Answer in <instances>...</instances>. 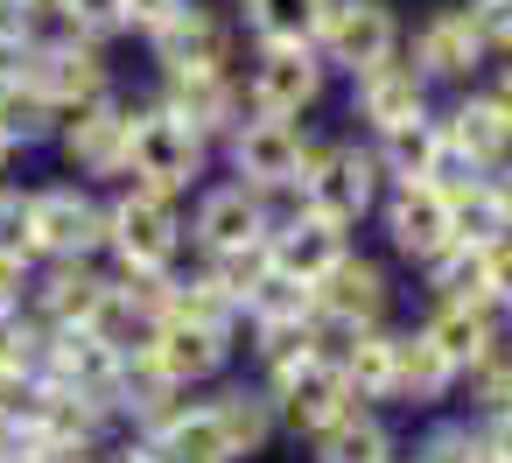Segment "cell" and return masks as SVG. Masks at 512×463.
<instances>
[{
	"mask_svg": "<svg viewBox=\"0 0 512 463\" xmlns=\"http://www.w3.org/2000/svg\"><path fill=\"white\" fill-rule=\"evenodd\" d=\"M190 197L148 190V183H120L106 197V267H141V274H169L190 253Z\"/></svg>",
	"mask_w": 512,
	"mask_h": 463,
	"instance_id": "6da1fadb",
	"label": "cell"
},
{
	"mask_svg": "<svg viewBox=\"0 0 512 463\" xmlns=\"http://www.w3.org/2000/svg\"><path fill=\"white\" fill-rule=\"evenodd\" d=\"M316 148H323V134L309 127V120H274V113H246L232 134H225V176L232 183H246V190H260V197H274V204H295L302 197V176H309V162H316Z\"/></svg>",
	"mask_w": 512,
	"mask_h": 463,
	"instance_id": "7a4b0ae2",
	"label": "cell"
},
{
	"mask_svg": "<svg viewBox=\"0 0 512 463\" xmlns=\"http://www.w3.org/2000/svg\"><path fill=\"white\" fill-rule=\"evenodd\" d=\"M211 141L176 120L162 99L134 106V134H127V183H148V190H169V197H190L204 176H211Z\"/></svg>",
	"mask_w": 512,
	"mask_h": 463,
	"instance_id": "3957f363",
	"label": "cell"
},
{
	"mask_svg": "<svg viewBox=\"0 0 512 463\" xmlns=\"http://www.w3.org/2000/svg\"><path fill=\"white\" fill-rule=\"evenodd\" d=\"M379 197H386V169H379V148L365 134H337V141L316 148V162L302 176V204L309 211L337 218L344 232H358L379 211Z\"/></svg>",
	"mask_w": 512,
	"mask_h": 463,
	"instance_id": "277c9868",
	"label": "cell"
},
{
	"mask_svg": "<svg viewBox=\"0 0 512 463\" xmlns=\"http://www.w3.org/2000/svg\"><path fill=\"white\" fill-rule=\"evenodd\" d=\"M239 92H246V113L309 120L330 92V64L316 57V43H253L239 64Z\"/></svg>",
	"mask_w": 512,
	"mask_h": 463,
	"instance_id": "5b68a950",
	"label": "cell"
},
{
	"mask_svg": "<svg viewBox=\"0 0 512 463\" xmlns=\"http://www.w3.org/2000/svg\"><path fill=\"white\" fill-rule=\"evenodd\" d=\"M36 260H106V197L78 176L29 183Z\"/></svg>",
	"mask_w": 512,
	"mask_h": 463,
	"instance_id": "8992f818",
	"label": "cell"
},
{
	"mask_svg": "<svg viewBox=\"0 0 512 463\" xmlns=\"http://www.w3.org/2000/svg\"><path fill=\"white\" fill-rule=\"evenodd\" d=\"M190 260H225V253H253V246H267V232H274V218H281V204L274 197H260V190H246V183H197L190 190Z\"/></svg>",
	"mask_w": 512,
	"mask_h": 463,
	"instance_id": "52a82bcc",
	"label": "cell"
},
{
	"mask_svg": "<svg viewBox=\"0 0 512 463\" xmlns=\"http://www.w3.org/2000/svg\"><path fill=\"white\" fill-rule=\"evenodd\" d=\"M400 57L428 85H456V92H470L491 71V50H484V36H477V22H470L463 0H435V8H421L414 29L400 36Z\"/></svg>",
	"mask_w": 512,
	"mask_h": 463,
	"instance_id": "ba28073f",
	"label": "cell"
},
{
	"mask_svg": "<svg viewBox=\"0 0 512 463\" xmlns=\"http://www.w3.org/2000/svg\"><path fill=\"white\" fill-rule=\"evenodd\" d=\"M127 134H134V99L106 92V99L64 113V127H57L50 148L64 155V169L78 183H127Z\"/></svg>",
	"mask_w": 512,
	"mask_h": 463,
	"instance_id": "9c48e42d",
	"label": "cell"
},
{
	"mask_svg": "<svg viewBox=\"0 0 512 463\" xmlns=\"http://www.w3.org/2000/svg\"><path fill=\"white\" fill-rule=\"evenodd\" d=\"M400 36H407V22H400L393 0H330L323 29H316V57L330 71L358 78V71L386 64V57H400Z\"/></svg>",
	"mask_w": 512,
	"mask_h": 463,
	"instance_id": "30bf717a",
	"label": "cell"
},
{
	"mask_svg": "<svg viewBox=\"0 0 512 463\" xmlns=\"http://www.w3.org/2000/svg\"><path fill=\"white\" fill-rule=\"evenodd\" d=\"M29 78H36V92H43L57 113H78V106H92V99H106V92H113V57H106V43H99V36L43 29Z\"/></svg>",
	"mask_w": 512,
	"mask_h": 463,
	"instance_id": "8fae6325",
	"label": "cell"
},
{
	"mask_svg": "<svg viewBox=\"0 0 512 463\" xmlns=\"http://www.w3.org/2000/svg\"><path fill=\"white\" fill-rule=\"evenodd\" d=\"M155 57V78H183V71H239V22L232 8H218V0H190V8L148 43Z\"/></svg>",
	"mask_w": 512,
	"mask_h": 463,
	"instance_id": "7c38bea8",
	"label": "cell"
},
{
	"mask_svg": "<svg viewBox=\"0 0 512 463\" xmlns=\"http://www.w3.org/2000/svg\"><path fill=\"white\" fill-rule=\"evenodd\" d=\"M183 393H204L232 372V351H239V330L232 323H204V316H162L155 337L141 344Z\"/></svg>",
	"mask_w": 512,
	"mask_h": 463,
	"instance_id": "4fadbf2b",
	"label": "cell"
},
{
	"mask_svg": "<svg viewBox=\"0 0 512 463\" xmlns=\"http://www.w3.org/2000/svg\"><path fill=\"white\" fill-rule=\"evenodd\" d=\"M316 316L337 323V330H386V323H393V267L351 246V253L316 281Z\"/></svg>",
	"mask_w": 512,
	"mask_h": 463,
	"instance_id": "5bb4252c",
	"label": "cell"
},
{
	"mask_svg": "<svg viewBox=\"0 0 512 463\" xmlns=\"http://www.w3.org/2000/svg\"><path fill=\"white\" fill-rule=\"evenodd\" d=\"M260 386H267V400H274V414H281L288 435H316L323 421H337V414L358 400L351 379H344V365L323 358V351L295 358L288 372H274V379H260Z\"/></svg>",
	"mask_w": 512,
	"mask_h": 463,
	"instance_id": "9a60e30c",
	"label": "cell"
},
{
	"mask_svg": "<svg viewBox=\"0 0 512 463\" xmlns=\"http://www.w3.org/2000/svg\"><path fill=\"white\" fill-rule=\"evenodd\" d=\"M428 113H435V85L407 57H386V64L351 78V120H358L365 141H379V134L407 127V120H428Z\"/></svg>",
	"mask_w": 512,
	"mask_h": 463,
	"instance_id": "2e32d148",
	"label": "cell"
},
{
	"mask_svg": "<svg viewBox=\"0 0 512 463\" xmlns=\"http://www.w3.org/2000/svg\"><path fill=\"white\" fill-rule=\"evenodd\" d=\"M379 232H386V246L421 274L449 239H456V218H449V204H442V190L435 183H386V197H379Z\"/></svg>",
	"mask_w": 512,
	"mask_h": 463,
	"instance_id": "e0dca14e",
	"label": "cell"
},
{
	"mask_svg": "<svg viewBox=\"0 0 512 463\" xmlns=\"http://www.w3.org/2000/svg\"><path fill=\"white\" fill-rule=\"evenodd\" d=\"M344 253H351V232H344L337 218L309 211L302 197H295V204H281V218H274V232H267V260H274L281 274H295V281H309V288H316Z\"/></svg>",
	"mask_w": 512,
	"mask_h": 463,
	"instance_id": "ac0fdd59",
	"label": "cell"
},
{
	"mask_svg": "<svg viewBox=\"0 0 512 463\" xmlns=\"http://www.w3.org/2000/svg\"><path fill=\"white\" fill-rule=\"evenodd\" d=\"M414 330L442 351V365H449V372H456V386H463V372H470V365L505 337V316H498L491 302H428Z\"/></svg>",
	"mask_w": 512,
	"mask_h": 463,
	"instance_id": "d6986e66",
	"label": "cell"
},
{
	"mask_svg": "<svg viewBox=\"0 0 512 463\" xmlns=\"http://www.w3.org/2000/svg\"><path fill=\"white\" fill-rule=\"evenodd\" d=\"M302 442H309V463H400V435L386 407H365V400H351L337 421H323Z\"/></svg>",
	"mask_w": 512,
	"mask_h": 463,
	"instance_id": "ffe728a7",
	"label": "cell"
},
{
	"mask_svg": "<svg viewBox=\"0 0 512 463\" xmlns=\"http://www.w3.org/2000/svg\"><path fill=\"white\" fill-rule=\"evenodd\" d=\"M204 407L218 414V428H225V442H232L239 463L260 456L281 435V414H274V400H267L260 379H218V386H204Z\"/></svg>",
	"mask_w": 512,
	"mask_h": 463,
	"instance_id": "44dd1931",
	"label": "cell"
},
{
	"mask_svg": "<svg viewBox=\"0 0 512 463\" xmlns=\"http://www.w3.org/2000/svg\"><path fill=\"white\" fill-rule=\"evenodd\" d=\"M435 120H442V141H449L456 155H470L477 169H498V162L512 155V120H505V113L484 99V85L456 92V99H449Z\"/></svg>",
	"mask_w": 512,
	"mask_h": 463,
	"instance_id": "7402d4cb",
	"label": "cell"
},
{
	"mask_svg": "<svg viewBox=\"0 0 512 463\" xmlns=\"http://www.w3.org/2000/svg\"><path fill=\"white\" fill-rule=\"evenodd\" d=\"M449 393H456V372L442 365V351H435L414 323H407V330L393 323V400H386V407H407V414H414V407H442Z\"/></svg>",
	"mask_w": 512,
	"mask_h": 463,
	"instance_id": "603a6c76",
	"label": "cell"
},
{
	"mask_svg": "<svg viewBox=\"0 0 512 463\" xmlns=\"http://www.w3.org/2000/svg\"><path fill=\"white\" fill-rule=\"evenodd\" d=\"M141 442H148L155 463H239L232 442H225V428H218V414H211L204 400H183V407H176L169 421H155Z\"/></svg>",
	"mask_w": 512,
	"mask_h": 463,
	"instance_id": "cb8c5ba5",
	"label": "cell"
},
{
	"mask_svg": "<svg viewBox=\"0 0 512 463\" xmlns=\"http://www.w3.org/2000/svg\"><path fill=\"white\" fill-rule=\"evenodd\" d=\"M428 302H491V260H484V239H449L428 267ZM498 309V302H491Z\"/></svg>",
	"mask_w": 512,
	"mask_h": 463,
	"instance_id": "d4e9b609",
	"label": "cell"
},
{
	"mask_svg": "<svg viewBox=\"0 0 512 463\" xmlns=\"http://www.w3.org/2000/svg\"><path fill=\"white\" fill-rule=\"evenodd\" d=\"M330 0H232V22L246 43H316Z\"/></svg>",
	"mask_w": 512,
	"mask_h": 463,
	"instance_id": "484cf974",
	"label": "cell"
},
{
	"mask_svg": "<svg viewBox=\"0 0 512 463\" xmlns=\"http://www.w3.org/2000/svg\"><path fill=\"white\" fill-rule=\"evenodd\" d=\"M57 127H64V113L36 92V78H0V141H8L15 155L50 148Z\"/></svg>",
	"mask_w": 512,
	"mask_h": 463,
	"instance_id": "4316f807",
	"label": "cell"
},
{
	"mask_svg": "<svg viewBox=\"0 0 512 463\" xmlns=\"http://www.w3.org/2000/svg\"><path fill=\"white\" fill-rule=\"evenodd\" d=\"M372 148H379V169H386V183H428L449 141H442V120L428 113V120H407V127L379 134Z\"/></svg>",
	"mask_w": 512,
	"mask_h": 463,
	"instance_id": "83f0119b",
	"label": "cell"
},
{
	"mask_svg": "<svg viewBox=\"0 0 512 463\" xmlns=\"http://www.w3.org/2000/svg\"><path fill=\"white\" fill-rule=\"evenodd\" d=\"M463 386H470L477 414H512V323H505V337L463 372Z\"/></svg>",
	"mask_w": 512,
	"mask_h": 463,
	"instance_id": "f1b7e54d",
	"label": "cell"
},
{
	"mask_svg": "<svg viewBox=\"0 0 512 463\" xmlns=\"http://www.w3.org/2000/svg\"><path fill=\"white\" fill-rule=\"evenodd\" d=\"M407 463H491V456H484V428H477V414H463V421H435V428L414 442Z\"/></svg>",
	"mask_w": 512,
	"mask_h": 463,
	"instance_id": "f546056e",
	"label": "cell"
},
{
	"mask_svg": "<svg viewBox=\"0 0 512 463\" xmlns=\"http://www.w3.org/2000/svg\"><path fill=\"white\" fill-rule=\"evenodd\" d=\"M0 260H36V225H29V183L0 190Z\"/></svg>",
	"mask_w": 512,
	"mask_h": 463,
	"instance_id": "4dcf8cb0",
	"label": "cell"
},
{
	"mask_svg": "<svg viewBox=\"0 0 512 463\" xmlns=\"http://www.w3.org/2000/svg\"><path fill=\"white\" fill-rule=\"evenodd\" d=\"M190 8V0H120V36H134V43H155L176 15Z\"/></svg>",
	"mask_w": 512,
	"mask_h": 463,
	"instance_id": "1f68e13d",
	"label": "cell"
},
{
	"mask_svg": "<svg viewBox=\"0 0 512 463\" xmlns=\"http://www.w3.org/2000/svg\"><path fill=\"white\" fill-rule=\"evenodd\" d=\"M463 8H470V22H477V36H484L491 64L512 57V0H463Z\"/></svg>",
	"mask_w": 512,
	"mask_h": 463,
	"instance_id": "d6a6232c",
	"label": "cell"
},
{
	"mask_svg": "<svg viewBox=\"0 0 512 463\" xmlns=\"http://www.w3.org/2000/svg\"><path fill=\"white\" fill-rule=\"evenodd\" d=\"M477 85H484V99H491V106H498V113L512 120V57H498V64H491V71H484Z\"/></svg>",
	"mask_w": 512,
	"mask_h": 463,
	"instance_id": "836d02e7",
	"label": "cell"
},
{
	"mask_svg": "<svg viewBox=\"0 0 512 463\" xmlns=\"http://www.w3.org/2000/svg\"><path fill=\"white\" fill-rule=\"evenodd\" d=\"M491 204H498V218L512 225V155H505V162L491 169Z\"/></svg>",
	"mask_w": 512,
	"mask_h": 463,
	"instance_id": "e575fe53",
	"label": "cell"
},
{
	"mask_svg": "<svg viewBox=\"0 0 512 463\" xmlns=\"http://www.w3.org/2000/svg\"><path fill=\"white\" fill-rule=\"evenodd\" d=\"M99 463H155V456H148V442H141V435H127V442H106V456H99Z\"/></svg>",
	"mask_w": 512,
	"mask_h": 463,
	"instance_id": "d590c367",
	"label": "cell"
},
{
	"mask_svg": "<svg viewBox=\"0 0 512 463\" xmlns=\"http://www.w3.org/2000/svg\"><path fill=\"white\" fill-rule=\"evenodd\" d=\"M8 169H15V148H8V141H0V190H8Z\"/></svg>",
	"mask_w": 512,
	"mask_h": 463,
	"instance_id": "8d00e7d4",
	"label": "cell"
},
{
	"mask_svg": "<svg viewBox=\"0 0 512 463\" xmlns=\"http://www.w3.org/2000/svg\"><path fill=\"white\" fill-rule=\"evenodd\" d=\"M57 463H99V456H57Z\"/></svg>",
	"mask_w": 512,
	"mask_h": 463,
	"instance_id": "74e56055",
	"label": "cell"
},
{
	"mask_svg": "<svg viewBox=\"0 0 512 463\" xmlns=\"http://www.w3.org/2000/svg\"><path fill=\"white\" fill-rule=\"evenodd\" d=\"M400 463H407V456H400Z\"/></svg>",
	"mask_w": 512,
	"mask_h": 463,
	"instance_id": "f35d334b",
	"label": "cell"
}]
</instances>
